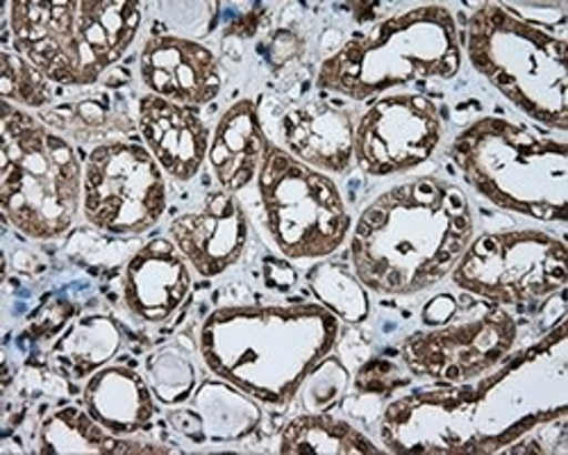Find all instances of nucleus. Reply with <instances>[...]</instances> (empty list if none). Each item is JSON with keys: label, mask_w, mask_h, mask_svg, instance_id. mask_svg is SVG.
<instances>
[{"label": "nucleus", "mask_w": 568, "mask_h": 455, "mask_svg": "<svg viewBox=\"0 0 568 455\" xmlns=\"http://www.w3.org/2000/svg\"><path fill=\"white\" fill-rule=\"evenodd\" d=\"M473 231L470 205L457 185L414 178L377 196L357 219L353 271L366 290L409 296L448 276Z\"/></svg>", "instance_id": "nucleus-1"}, {"label": "nucleus", "mask_w": 568, "mask_h": 455, "mask_svg": "<svg viewBox=\"0 0 568 455\" xmlns=\"http://www.w3.org/2000/svg\"><path fill=\"white\" fill-rule=\"evenodd\" d=\"M339 318L316 303L221 307L201 331L207 367L240 392L271 405L290 403L329 355Z\"/></svg>", "instance_id": "nucleus-2"}, {"label": "nucleus", "mask_w": 568, "mask_h": 455, "mask_svg": "<svg viewBox=\"0 0 568 455\" xmlns=\"http://www.w3.org/2000/svg\"><path fill=\"white\" fill-rule=\"evenodd\" d=\"M466 53L520 112L568 128L566 14L544 21L509 3H483L466 23Z\"/></svg>", "instance_id": "nucleus-3"}, {"label": "nucleus", "mask_w": 568, "mask_h": 455, "mask_svg": "<svg viewBox=\"0 0 568 455\" xmlns=\"http://www.w3.org/2000/svg\"><path fill=\"white\" fill-rule=\"evenodd\" d=\"M448 155L494 205L539 221H566V142L505 117H483L459 132Z\"/></svg>", "instance_id": "nucleus-4"}, {"label": "nucleus", "mask_w": 568, "mask_h": 455, "mask_svg": "<svg viewBox=\"0 0 568 455\" xmlns=\"http://www.w3.org/2000/svg\"><path fill=\"white\" fill-rule=\"evenodd\" d=\"M8 8L17 53L64 87L99 82L141 23V6L130 0H19Z\"/></svg>", "instance_id": "nucleus-5"}, {"label": "nucleus", "mask_w": 568, "mask_h": 455, "mask_svg": "<svg viewBox=\"0 0 568 455\" xmlns=\"http://www.w3.org/2000/svg\"><path fill=\"white\" fill-rule=\"evenodd\" d=\"M462 67L455 17L444 6H420L357 34L327 58L318 87L353 101L418 80H450Z\"/></svg>", "instance_id": "nucleus-6"}, {"label": "nucleus", "mask_w": 568, "mask_h": 455, "mask_svg": "<svg viewBox=\"0 0 568 455\" xmlns=\"http://www.w3.org/2000/svg\"><path fill=\"white\" fill-rule=\"evenodd\" d=\"M3 214L32 240H58L82 205V166L73 146L10 101H3L0 151Z\"/></svg>", "instance_id": "nucleus-7"}, {"label": "nucleus", "mask_w": 568, "mask_h": 455, "mask_svg": "<svg viewBox=\"0 0 568 455\" xmlns=\"http://www.w3.org/2000/svg\"><path fill=\"white\" fill-rule=\"evenodd\" d=\"M268 233L290 260L333 255L351 233V214L337 185L290 151L268 144L257 175Z\"/></svg>", "instance_id": "nucleus-8"}, {"label": "nucleus", "mask_w": 568, "mask_h": 455, "mask_svg": "<svg viewBox=\"0 0 568 455\" xmlns=\"http://www.w3.org/2000/svg\"><path fill=\"white\" fill-rule=\"evenodd\" d=\"M566 244L539 231L487 233L470 240L453 269L459 290L500 305H526L566 285Z\"/></svg>", "instance_id": "nucleus-9"}, {"label": "nucleus", "mask_w": 568, "mask_h": 455, "mask_svg": "<svg viewBox=\"0 0 568 455\" xmlns=\"http://www.w3.org/2000/svg\"><path fill=\"white\" fill-rule=\"evenodd\" d=\"M166 210V180L149 149L108 142L93 149L82 169V212L99 231L139 235Z\"/></svg>", "instance_id": "nucleus-10"}, {"label": "nucleus", "mask_w": 568, "mask_h": 455, "mask_svg": "<svg viewBox=\"0 0 568 455\" xmlns=\"http://www.w3.org/2000/svg\"><path fill=\"white\" fill-rule=\"evenodd\" d=\"M442 114L420 94L375 101L355 128V160L368 175H394L428 162L442 142Z\"/></svg>", "instance_id": "nucleus-11"}, {"label": "nucleus", "mask_w": 568, "mask_h": 455, "mask_svg": "<svg viewBox=\"0 0 568 455\" xmlns=\"http://www.w3.org/2000/svg\"><path fill=\"white\" fill-rule=\"evenodd\" d=\"M514 340V318L494 307L468 322L412 335L403 344V360L416 376L464 385L496 367Z\"/></svg>", "instance_id": "nucleus-12"}, {"label": "nucleus", "mask_w": 568, "mask_h": 455, "mask_svg": "<svg viewBox=\"0 0 568 455\" xmlns=\"http://www.w3.org/2000/svg\"><path fill=\"white\" fill-rule=\"evenodd\" d=\"M169 233L184 260L203 279H214L242 257L248 221L242 203L230 192H210L196 212L180 214Z\"/></svg>", "instance_id": "nucleus-13"}, {"label": "nucleus", "mask_w": 568, "mask_h": 455, "mask_svg": "<svg viewBox=\"0 0 568 455\" xmlns=\"http://www.w3.org/2000/svg\"><path fill=\"white\" fill-rule=\"evenodd\" d=\"M141 78L153 97L184 108H203L221 91V71L214 53L184 37H153L141 51Z\"/></svg>", "instance_id": "nucleus-14"}, {"label": "nucleus", "mask_w": 568, "mask_h": 455, "mask_svg": "<svg viewBox=\"0 0 568 455\" xmlns=\"http://www.w3.org/2000/svg\"><path fill=\"white\" fill-rule=\"evenodd\" d=\"M139 130L162 171L175 180H192L210 153L205 121L192 108L153 94L139 101Z\"/></svg>", "instance_id": "nucleus-15"}, {"label": "nucleus", "mask_w": 568, "mask_h": 455, "mask_svg": "<svg viewBox=\"0 0 568 455\" xmlns=\"http://www.w3.org/2000/svg\"><path fill=\"white\" fill-rule=\"evenodd\" d=\"M192 273L186 260L169 240H153L141 249L125 269V305L144 322H164L186 301Z\"/></svg>", "instance_id": "nucleus-16"}, {"label": "nucleus", "mask_w": 568, "mask_h": 455, "mask_svg": "<svg viewBox=\"0 0 568 455\" xmlns=\"http://www.w3.org/2000/svg\"><path fill=\"white\" fill-rule=\"evenodd\" d=\"M290 153L312 169L344 173L355 160V128L351 117L327 101L292 108L282 121Z\"/></svg>", "instance_id": "nucleus-17"}, {"label": "nucleus", "mask_w": 568, "mask_h": 455, "mask_svg": "<svg viewBox=\"0 0 568 455\" xmlns=\"http://www.w3.org/2000/svg\"><path fill=\"white\" fill-rule=\"evenodd\" d=\"M268 151L257 105L251 99L236 101L221 119L210 142V164L225 192H240L260 175Z\"/></svg>", "instance_id": "nucleus-18"}, {"label": "nucleus", "mask_w": 568, "mask_h": 455, "mask_svg": "<svg viewBox=\"0 0 568 455\" xmlns=\"http://www.w3.org/2000/svg\"><path fill=\"white\" fill-rule=\"evenodd\" d=\"M87 413L116 437L146 431L155 417L151 387L128 367H103L84 385Z\"/></svg>", "instance_id": "nucleus-19"}, {"label": "nucleus", "mask_w": 568, "mask_h": 455, "mask_svg": "<svg viewBox=\"0 0 568 455\" xmlns=\"http://www.w3.org/2000/svg\"><path fill=\"white\" fill-rule=\"evenodd\" d=\"M121 346V331L108 316H84L58 340L53 360L69 378H87L105 367Z\"/></svg>", "instance_id": "nucleus-20"}, {"label": "nucleus", "mask_w": 568, "mask_h": 455, "mask_svg": "<svg viewBox=\"0 0 568 455\" xmlns=\"http://www.w3.org/2000/svg\"><path fill=\"white\" fill-rule=\"evenodd\" d=\"M144 444H130L108 433L89 413L78 407H62L41 424L39 453L67 455V453H149L139 448Z\"/></svg>", "instance_id": "nucleus-21"}, {"label": "nucleus", "mask_w": 568, "mask_h": 455, "mask_svg": "<svg viewBox=\"0 0 568 455\" xmlns=\"http://www.w3.org/2000/svg\"><path fill=\"white\" fill-rule=\"evenodd\" d=\"M280 453L284 455H364L383 453L351 424L323 413L292 419L282 431Z\"/></svg>", "instance_id": "nucleus-22"}, {"label": "nucleus", "mask_w": 568, "mask_h": 455, "mask_svg": "<svg viewBox=\"0 0 568 455\" xmlns=\"http://www.w3.org/2000/svg\"><path fill=\"white\" fill-rule=\"evenodd\" d=\"M234 390L216 383H205L201 387L196 396V413L203 419L205 437L236 439L248 435L257 426V407Z\"/></svg>", "instance_id": "nucleus-23"}, {"label": "nucleus", "mask_w": 568, "mask_h": 455, "mask_svg": "<svg viewBox=\"0 0 568 455\" xmlns=\"http://www.w3.org/2000/svg\"><path fill=\"white\" fill-rule=\"evenodd\" d=\"M307 283L321 305L342 322L359 324L368 314V294L362 281L342 262H321L307 271Z\"/></svg>", "instance_id": "nucleus-24"}, {"label": "nucleus", "mask_w": 568, "mask_h": 455, "mask_svg": "<svg viewBox=\"0 0 568 455\" xmlns=\"http://www.w3.org/2000/svg\"><path fill=\"white\" fill-rule=\"evenodd\" d=\"M0 94L26 108H45L53 101L51 80L23 55L3 49V75H0Z\"/></svg>", "instance_id": "nucleus-25"}, {"label": "nucleus", "mask_w": 568, "mask_h": 455, "mask_svg": "<svg viewBox=\"0 0 568 455\" xmlns=\"http://www.w3.org/2000/svg\"><path fill=\"white\" fill-rule=\"evenodd\" d=\"M151 392L162 403H180L194 390L196 372L184 355L175 351H162L153 355L146 364Z\"/></svg>", "instance_id": "nucleus-26"}, {"label": "nucleus", "mask_w": 568, "mask_h": 455, "mask_svg": "<svg viewBox=\"0 0 568 455\" xmlns=\"http://www.w3.org/2000/svg\"><path fill=\"white\" fill-rule=\"evenodd\" d=\"M346 385H348L346 367L337 357L327 355L316 364V367L310 372V376L305 378V383L301 385L303 403L310 413L325 410L342 396Z\"/></svg>", "instance_id": "nucleus-27"}, {"label": "nucleus", "mask_w": 568, "mask_h": 455, "mask_svg": "<svg viewBox=\"0 0 568 455\" xmlns=\"http://www.w3.org/2000/svg\"><path fill=\"white\" fill-rule=\"evenodd\" d=\"M407 381L400 376L398 367L387 360H373L357 376V387L373 394H389L396 387H403Z\"/></svg>", "instance_id": "nucleus-28"}, {"label": "nucleus", "mask_w": 568, "mask_h": 455, "mask_svg": "<svg viewBox=\"0 0 568 455\" xmlns=\"http://www.w3.org/2000/svg\"><path fill=\"white\" fill-rule=\"evenodd\" d=\"M169 422L180 433H184L186 437H192V439H203L205 437L203 419H201V415L196 413V410H180V413H171Z\"/></svg>", "instance_id": "nucleus-29"}, {"label": "nucleus", "mask_w": 568, "mask_h": 455, "mask_svg": "<svg viewBox=\"0 0 568 455\" xmlns=\"http://www.w3.org/2000/svg\"><path fill=\"white\" fill-rule=\"evenodd\" d=\"M457 305L450 296H439L428 303V307L423 310V322L425 324H446L448 318L455 314Z\"/></svg>", "instance_id": "nucleus-30"}, {"label": "nucleus", "mask_w": 568, "mask_h": 455, "mask_svg": "<svg viewBox=\"0 0 568 455\" xmlns=\"http://www.w3.org/2000/svg\"><path fill=\"white\" fill-rule=\"evenodd\" d=\"M266 281H268V285H275L280 290H287V287H292L296 283V273H294V269L287 262L268 260L266 262Z\"/></svg>", "instance_id": "nucleus-31"}]
</instances>
